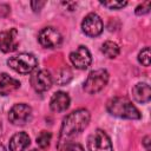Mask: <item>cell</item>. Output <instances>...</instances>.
Masks as SVG:
<instances>
[{"label": "cell", "mask_w": 151, "mask_h": 151, "mask_svg": "<svg viewBox=\"0 0 151 151\" xmlns=\"http://www.w3.org/2000/svg\"><path fill=\"white\" fill-rule=\"evenodd\" d=\"M90 112L86 109H79L67 114L61 124L59 147H61V145H65L67 147L70 145V142L86 129L90 123Z\"/></svg>", "instance_id": "1"}, {"label": "cell", "mask_w": 151, "mask_h": 151, "mask_svg": "<svg viewBox=\"0 0 151 151\" xmlns=\"http://www.w3.org/2000/svg\"><path fill=\"white\" fill-rule=\"evenodd\" d=\"M106 109L110 112V114L118 118L139 119L142 117L138 109L127 98H124V97L111 98L106 104Z\"/></svg>", "instance_id": "2"}, {"label": "cell", "mask_w": 151, "mask_h": 151, "mask_svg": "<svg viewBox=\"0 0 151 151\" xmlns=\"http://www.w3.org/2000/svg\"><path fill=\"white\" fill-rule=\"evenodd\" d=\"M8 66L20 74L31 73L38 65L37 58L32 53H19L14 57H11L7 60Z\"/></svg>", "instance_id": "3"}, {"label": "cell", "mask_w": 151, "mask_h": 151, "mask_svg": "<svg viewBox=\"0 0 151 151\" xmlns=\"http://www.w3.org/2000/svg\"><path fill=\"white\" fill-rule=\"evenodd\" d=\"M109 81V72L106 70H94L88 73L85 83H84V90L88 94H94L101 91Z\"/></svg>", "instance_id": "4"}, {"label": "cell", "mask_w": 151, "mask_h": 151, "mask_svg": "<svg viewBox=\"0 0 151 151\" xmlns=\"http://www.w3.org/2000/svg\"><path fill=\"white\" fill-rule=\"evenodd\" d=\"M88 151H113L110 137L103 130H96L87 139Z\"/></svg>", "instance_id": "5"}, {"label": "cell", "mask_w": 151, "mask_h": 151, "mask_svg": "<svg viewBox=\"0 0 151 151\" xmlns=\"http://www.w3.org/2000/svg\"><path fill=\"white\" fill-rule=\"evenodd\" d=\"M32 118V109L27 104H15L8 112V119L13 125H25Z\"/></svg>", "instance_id": "6"}, {"label": "cell", "mask_w": 151, "mask_h": 151, "mask_svg": "<svg viewBox=\"0 0 151 151\" xmlns=\"http://www.w3.org/2000/svg\"><path fill=\"white\" fill-rule=\"evenodd\" d=\"M38 40L45 48H54L61 44V34L53 27H45L38 34Z\"/></svg>", "instance_id": "7"}, {"label": "cell", "mask_w": 151, "mask_h": 151, "mask_svg": "<svg viewBox=\"0 0 151 151\" xmlns=\"http://www.w3.org/2000/svg\"><path fill=\"white\" fill-rule=\"evenodd\" d=\"M81 28H83V32L88 35V37H98L101 32H103V21L100 19V17L96 13H90L87 14L83 22H81Z\"/></svg>", "instance_id": "8"}, {"label": "cell", "mask_w": 151, "mask_h": 151, "mask_svg": "<svg viewBox=\"0 0 151 151\" xmlns=\"http://www.w3.org/2000/svg\"><path fill=\"white\" fill-rule=\"evenodd\" d=\"M31 85L37 92H45L52 85V76L46 70H38L31 76Z\"/></svg>", "instance_id": "9"}, {"label": "cell", "mask_w": 151, "mask_h": 151, "mask_svg": "<svg viewBox=\"0 0 151 151\" xmlns=\"http://www.w3.org/2000/svg\"><path fill=\"white\" fill-rule=\"evenodd\" d=\"M19 46L18 31L15 28H11L7 31H2L0 33V50L5 53L13 52Z\"/></svg>", "instance_id": "10"}, {"label": "cell", "mask_w": 151, "mask_h": 151, "mask_svg": "<svg viewBox=\"0 0 151 151\" xmlns=\"http://www.w3.org/2000/svg\"><path fill=\"white\" fill-rule=\"evenodd\" d=\"M70 60L73 64V66H76L77 68L85 70V68H87L91 65L92 57H91L90 51L85 46H79L76 51L71 52Z\"/></svg>", "instance_id": "11"}, {"label": "cell", "mask_w": 151, "mask_h": 151, "mask_svg": "<svg viewBox=\"0 0 151 151\" xmlns=\"http://www.w3.org/2000/svg\"><path fill=\"white\" fill-rule=\"evenodd\" d=\"M70 101H71L70 96L66 92L58 91L52 96L50 101V107L54 112H64L68 109Z\"/></svg>", "instance_id": "12"}, {"label": "cell", "mask_w": 151, "mask_h": 151, "mask_svg": "<svg viewBox=\"0 0 151 151\" xmlns=\"http://www.w3.org/2000/svg\"><path fill=\"white\" fill-rule=\"evenodd\" d=\"M20 87L19 80L12 78L7 73H0V94L7 96Z\"/></svg>", "instance_id": "13"}, {"label": "cell", "mask_w": 151, "mask_h": 151, "mask_svg": "<svg viewBox=\"0 0 151 151\" xmlns=\"http://www.w3.org/2000/svg\"><path fill=\"white\" fill-rule=\"evenodd\" d=\"M132 96L136 101L145 104L150 101L151 98V90L146 83H138L132 88Z\"/></svg>", "instance_id": "14"}, {"label": "cell", "mask_w": 151, "mask_h": 151, "mask_svg": "<svg viewBox=\"0 0 151 151\" xmlns=\"http://www.w3.org/2000/svg\"><path fill=\"white\" fill-rule=\"evenodd\" d=\"M29 142L26 132H17L9 139V151H24L29 145Z\"/></svg>", "instance_id": "15"}, {"label": "cell", "mask_w": 151, "mask_h": 151, "mask_svg": "<svg viewBox=\"0 0 151 151\" xmlns=\"http://www.w3.org/2000/svg\"><path fill=\"white\" fill-rule=\"evenodd\" d=\"M101 52L107 58L113 59L119 54V46L113 41H105L101 46Z\"/></svg>", "instance_id": "16"}, {"label": "cell", "mask_w": 151, "mask_h": 151, "mask_svg": "<svg viewBox=\"0 0 151 151\" xmlns=\"http://www.w3.org/2000/svg\"><path fill=\"white\" fill-rule=\"evenodd\" d=\"M51 138H52L51 132H48V131H41V132L39 133V136L37 137V144H38L41 149H46V147H48V145H50Z\"/></svg>", "instance_id": "17"}, {"label": "cell", "mask_w": 151, "mask_h": 151, "mask_svg": "<svg viewBox=\"0 0 151 151\" xmlns=\"http://www.w3.org/2000/svg\"><path fill=\"white\" fill-rule=\"evenodd\" d=\"M138 60L143 66H150V60H151V55H150V48L145 47L144 50H142L138 54Z\"/></svg>", "instance_id": "18"}, {"label": "cell", "mask_w": 151, "mask_h": 151, "mask_svg": "<svg viewBox=\"0 0 151 151\" xmlns=\"http://www.w3.org/2000/svg\"><path fill=\"white\" fill-rule=\"evenodd\" d=\"M101 5H104L105 7L110 8V9H120L124 6L127 5L126 1H114V0H110V1H101Z\"/></svg>", "instance_id": "19"}, {"label": "cell", "mask_w": 151, "mask_h": 151, "mask_svg": "<svg viewBox=\"0 0 151 151\" xmlns=\"http://www.w3.org/2000/svg\"><path fill=\"white\" fill-rule=\"evenodd\" d=\"M150 6H151V2H150V1H145V2H143L142 5L137 6V8H136V14H137V15H143V14L149 13V11H150Z\"/></svg>", "instance_id": "20"}, {"label": "cell", "mask_w": 151, "mask_h": 151, "mask_svg": "<svg viewBox=\"0 0 151 151\" xmlns=\"http://www.w3.org/2000/svg\"><path fill=\"white\" fill-rule=\"evenodd\" d=\"M65 151H85V150H84V147H83L81 145H79V144H70V145L65 149Z\"/></svg>", "instance_id": "21"}, {"label": "cell", "mask_w": 151, "mask_h": 151, "mask_svg": "<svg viewBox=\"0 0 151 151\" xmlns=\"http://www.w3.org/2000/svg\"><path fill=\"white\" fill-rule=\"evenodd\" d=\"M31 5H32V7H33V9H34V11H37V9L39 11V9L45 5V2H44V1H41V2H39V4H38V2H34V1H33Z\"/></svg>", "instance_id": "22"}, {"label": "cell", "mask_w": 151, "mask_h": 151, "mask_svg": "<svg viewBox=\"0 0 151 151\" xmlns=\"http://www.w3.org/2000/svg\"><path fill=\"white\" fill-rule=\"evenodd\" d=\"M149 139H150L149 137H145V139H144V144H145V146H146L147 150H149V145H147L149 144Z\"/></svg>", "instance_id": "23"}, {"label": "cell", "mask_w": 151, "mask_h": 151, "mask_svg": "<svg viewBox=\"0 0 151 151\" xmlns=\"http://www.w3.org/2000/svg\"><path fill=\"white\" fill-rule=\"evenodd\" d=\"M0 151H6L5 146H4V145H1V144H0Z\"/></svg>", "instance_id": "24"}, {"label": "cell", "mask_w": 151, "mask_h": 151, "mask_svg": "<svg viewBox=\"0 0 151 151\" xmlns=\"http://www.w3.org/2000/svg\"><path fill=\"white\" fill-rule=\"evenodd\" d=\"M31 151H38V150H35V149H33V150H31Z\"/></svg>", "instance_id": "25"}]
</instances>
